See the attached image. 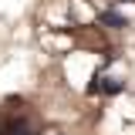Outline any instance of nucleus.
<instances>
[{
    "instance_id": "nucleus-2",
    "label": "nucleus",
    "mask_w": 135,
    "mask_h": 135,
    "mask_svg": "<svg viewBox=\"0 0 135 135\" xmlns=\"http://www.w3.org/2000/svg\"><path fill=\"white\" fill-rule=\"evenodd\" d=\"M101 24H115V27H122L125 20H122L118 14H101Z\"/></svg>"
},
{
    "instance_id": "nucleus-1",
    "label": "nucleus",
    "mask_w": 135,
    "mask_h": 135,
    "mask_svg": "<svg viewBox=\"0 0 135 135\" xmlns=\"http://www.w3.org/2000/svg\"><path fill=\"white\" fill-rule=\"evenodd\" d=\"M0 135H37V132L31 128L27 118H7V122H0Z\"/></svg>"
}]
</instances>
